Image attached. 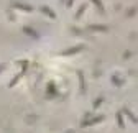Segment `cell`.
I'll use <instances>...</instances> for the list:
<instances>
[{"label": "cell", "instance_id": "obj_1", "mask_svg": "<svg viewBox=\"0 0 138 133\" xmlns=\"http://www.w3.org/2000/svg\"><path fill=\"white\" fill-rule=\"evenodd\" d=\"M92 30H100V31H105L107 26H92Z\"/></svg>", "mask_w": 138, "mask_h": 133}, {"label": "cell", "instance_id": "obj_2", "mask_svg": "<svg viewBox=\"0 0 138 133\" xmlns=\"http://www.w3.org/2000/svg\"><path fill=\"white\" fill-rule=\"evenodd\" d=\"M43 10H44V12H46V13H49V15H51V16H53V18H54V13H53V12H51V10H49V8H46V7H44V8H43Z\"/></svg>", "mask_w": 138, "mask_h": 133}]
</instances>
